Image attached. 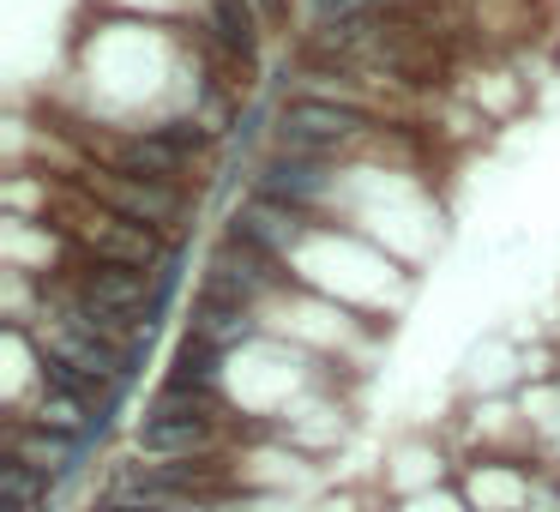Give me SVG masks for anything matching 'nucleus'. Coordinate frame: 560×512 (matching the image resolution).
Wrapping results in <instances>:
<instances>
[{
    "mask_svg": "<svg viewBox=\"0 0 560 512\" xmlns=\"http://www.w3.org/2000/svg\"><path fill=\"white\" fill-rule=\"evenodd\" d=\"M230 235H242V242H254L259 254H290L295 242H302V211H290V206H278V199H259L254 194V206L247 211H235V230Z\"/></svg>",
    "mask_w": 560,
    "mask_h": 512,
    "instance_id": "nucleus-9",
    "label": "nucleus"
},
{
    "mask_svg": "<svg viewBox=\"0 0 560 512\" xmlns=\"http://www.w3.org/2000/svg\"><path fill=\"white\" fill-rule=\"evenodd\" d=\"M43 494H49V476L7 452V464H0V512H37Z\"/></svg>",
    "mask_w": 560,
    "mask_h": 512,
    "instance_id": "nucleus-12",
    "label": "nucleus"
},
{
    "mask_svg": "<svg viewBox=\"0 0 560 512\" xmlns=\"http://www.w3.org/2000/svg\"><path fill=\"white\" fill-rule=\"evenodd\" d=\"M139 458H158V464H182L194 458V452L211 446V416L206 410H163V404H151L145 422H139L133 434Z\"/></svg>",
    "mask_w": 560,
    "mask_h": 512,
    "instance_id": "nucleus-6",
    "label": "nucleus"
},
{
    "mask_svg": "<svg viewBox=\"0 0 560 512\" xmlns=\"http://www.w3.org/2000/svg\"><path fill=\"white\" fill-rule=\"evenodd\" d=\"M79 242L91 247V254L103 259V266H133V271H158L163 259V247H158V235L145 230V223H127V218H115V211H103V218H91V223H79Z\"/></svg>",
    "mask_w": 560,
    "mask_h": 512,
    "instance_id": "nucleus-8",
    "label": "nucleus"
},
{
    "mask_svg": "<svg viewBox=\"0 0 560 512\" xmlns=\"http://www.w3.org/2000/svg\"><path fill=\"white\" fill-rule=\"evenodd\" d=\"M187 338L211 344V350H235V344L254 338V307L223 302V295H199L194 302V331Z\"/></svg>",
    "mask_w": 560,
    "mask_h": 512,
    "instance_id": "nucleus-10",
    "label": "nucleus"
},
{
    "mask_svg": "<svg viewBox=\"0 0 560 512\" xmlns=\"http://www.w3.org/2000/svg\"><path fill=\"white\" fill-rule=\"evenodd\" d=\"M206 146V133L187 121H170V127H145V133H127L109 146V170L121 175H145V182H182L187 158Z\"/></svg>",
    "mask_w": 560,
    "mask_h": 512,
    "instance_id": "nucleus-1",
    "label": "nucleus"
},
{
    "mask_svg": "<svg viewBox=\"0 0 560 512\" xmlns=\"http://www.w3.org/2000/svg\"><path fill=\"white\" fill-rule=\"evenodd\" d=\"M79 295L97 302V307H109V314H121V319H151V326H158V271L91 259V266L79 271Z\"/></svg>",
    "mask_w": 560,
    "mask_h": 512,
    "instance_id": "nucleus-5",
    "label": "nucleus"
},
{
    "mask_svg": "<svg viewBox=\"0 0 560 512\" xmlns=\"http://www.w3.org/2000/svg\"><path fill=\"white\" fill-rule=\"evenodd\" d=\"M368 115L355 103H331V97H295L283 109V151H302V158H326V151L362 139Z\"/></svg>",
    "mask_w": 560,
    "mask_h": 512,
    "instance_id": "nucleus-2",
    "label": "nucleus"
},
{
    "mask_svg": "<svg viewBox=\"0 0 560 512\" xmlns=\"http://www.w3.org/2000/svg\"><path fill=\"white\" fill-rule=\"evenodd\" d=\"M91 194H97L103 211H115L127 223H145V230H163L182 211V187L175 182H145V175H121V170H97Z\"/></svg>",
    "mask_w": 560,
    "mask_h": 512,
    "instance_id": "nucleus-3",
    "label": "nucleus"
},
{
    "mask_svg": "<svg viewBox=\"0 0 560 512\" xmlns=\"http://www.w3.org/2000/svg\"><path fill=\"white\" fill-rule=\"evenodd\" d=\"M247 7H254V13H278L283 0H247Z\"/></svg>",
    "mask_w": 560,
    "mask_h": 512,
    "instance_id": "nucleus-14",
    "label": "nucleus"
},
{
    "mask_svg": "<svg viewBox=\"0 0 560 512\" xmlns=\"http://www.w3.org/2000/svg\"><path fill=\"white\" fill-rule=\"evenodd\" d=\"M85 452V440H67V434H49V428H25V434L13 440V458H25L31 470L43 476H61L73 470V458Z\"/></svg>",
    "mask_w": 560,
    "mask_h": 512,
    "instance_id": "nucleus-11",
    "label": "nucleus"
},
{
    "mask_svg": "<svg viewBox=\"0 0 560 512\" xmlns=\"http://www.w3.org/2000/svg\"><path fill=\"white\" fill-rule=\"evenodd\" d=\"M266 290H278V259L259 254V247L242 242V235H230V242L206 259V295H223V302L254 307Z\"/></svg>",
    "mask_w": 560,
    "mask_h": 512,
    "instance_id": "nucleus-4",
    "label": "nucleus"
},
{
    "mask_svg": "<svg viewBox=\"0 0 560 512\" xmlns=\"http://www.w3.org/2000/svg\"><path fill=\"white\" fill-rule=\"evenodd\" d=\"M91 512H163V507H133V500H103V507H91Z\"/></svg>",
    "mask_w": 560,
    "mask_h": 512,
    "instance_id": "nucleus-13",
    "label": "nucleus"
},
{
    "mask_svg": "<svg viewBox=\"0 0 560 512\" xmlns=\"http://www.w3.org/2000/svg\"><path fill=\"white\" fill-rule=\"evenodd\" d=\"M326 187H331L326 158H302V151H271L254 175V194L278 199V206H290V211H307L314 199H326Z\"/></svg>",
    "mask_w": 560,
    "mask_h": 512,
    "instance_id": "nucleus-7",
    "label": "nucleus"
}]
</instances>
